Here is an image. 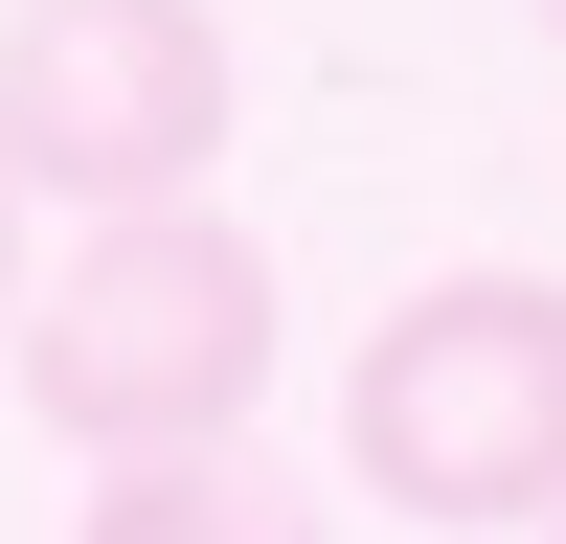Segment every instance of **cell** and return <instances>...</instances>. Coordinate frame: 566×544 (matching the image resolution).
I'll list each match as a JSON object with an SVG mask.
<instances>
[{"instance_id": "obj_1", "label": "cell", "mask_w": 566, "mask_h": 544, "mask_svg": "<svg viewBox=\"0 0 566 544\" xmlns=\"http://www.w3.org/2000/svg\"><path fill=\"white\" fill-rule=\"evenodd\" d=\"M23 408L91 453V477H159V453H250L272 408V250L227 205H136L91 227L23 295Z\"/></svg>"}, {"instance_id": "obj_2", "label": "cell", "mask_w": 566, "mask_h": 544, "mask_svg": "<svg viewBox=\"0 0 566 544\" xmlns=\"http://www.w3.org/2000/svg\"><path fill=\"white\" fill-rule=\"evenodd\" d=\"M340 453L386 522H566V272H431L363 317Z\"/></svg>"}, {"instance_id": "obj_3", "label": "cell", "mask_w": 566, "mask_h": 544, "mask_svg": "<svg viewBox=\"0 0 566 544\" xmlns=\"http://www.w3.org/2000/svg\"><path fill=\"white\" fill-rule=\"evenodd\" d=\"M227 159V23L205 0H0V181L23 205H205Z\"/></svg>"}, {"instance_id": "obj_4", "label": "cell", "mask_w": 566, "mask_h": 544, "mask_svg": "<svg viewBox=\"0 0 566 544\" xmlns=\"http://www.w3.org/2000/svg\"><path fill=\"white\" fill-rule=\"evenodd\" d=\"M69 544H340L295 477H250V453H159V477H91Z\"/></svg>"}, {"instance_id": "obj_5", "label": "cell", "mask_w": 566, "mask_h": 544, "mask_svg": "<svg viewBox=\"0 0 566 544\" xmlns=\"http://www.w3.org/2000/svg\"><path fill=\"white\" fill-rule=\"evenodd\" d=\"M0 272H23V181H0Z\"/></svg>"}, {"instance_id": "obj_6", "label": "cell", "mask_w": 566, "mask_h": 544, "mask_svg": "<svg viewBox=\"0 0 566 544\" xmlns=\"http://www.w3.org/2000/svg\"><path fill=\"white\" fill-rule=\"evenodd\" d=\"M544 45H566V0H544Z\"/></svg>"}, {"instance_id": "obj_7", "label": "cell", "mask_w": 566, "mask_h": 544, "mask_svg": "<svg viewBox=\"0 0 566 544\" xmlns=\"http://www.w3.org/2000/svg\"><path fill=\"white\" fill-rule=\"evenodd\" d=\"M544 544H566V522H544Z\"/></svg>"}]
</instances>
